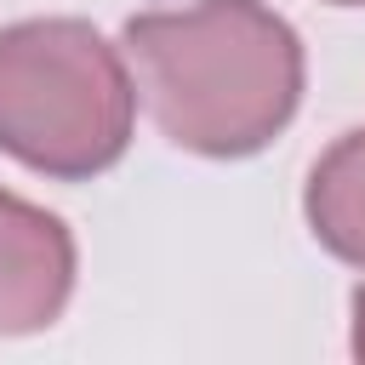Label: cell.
Listing matches in <instances>:
<instances>
[{"label": "cell", "instance_id": "obj_5", "mask_svg": "<svg viewBox=\"0 0 365 365\" xmlns=\"http://www.w3.org/2000/svg\"><path fill=\"white\" fill-rule=\"evenodd\" d=\"M354 354L365 359V285L354 291Z\"/></svg>", "mask_w": 365, "mask_h": 365}, {"label": "cell", "instance_id": "obj_6", "mask_svg": "<svg viewBox=\"0 0 365 365\" xmlns=\"http://www.w3.org/2000/svg\"><path fill=\"white\" fill-rule=\"evenodd\" d=\"M336 6H365V0H336Z\"/></svg>", "mask_w": 365, "mask_h": 365}, {"label": "cell", "instance_id": "obj_1", "mask_svg": "<svg viewBox=\"0 0 365 365\" xmlns=\"http://www.w3.org/2000/svg\"><path fill=\"white\" fill-rule=\"evenodd\" d=\"M154 125L194 154H257L302 97V40L262 0H194L125 23Z\"/></svg>", "mask_w": 365, "mask_h": 365}, {"label": "cell", "instance_id": "obj_4", "mask_svg": "<svg viewBox=\"0 0 365 365\" xmlns=\"http://www.w3.org/2000/svg\"><path fill=\"white\" fill-rule=\"evenodd\" d=\"M308 228L325 251L365 268V125L319 154L308 177Z\"/></svg>", "mask_w": 365, "mask_h": 365}, {"label": "cell", "instance_id": "obj_3", "mask_svg": "<svg viewBox=\"0 0 365 365\" xmlns=\"http://www.w3.org/2000/svg\"><path fill=\"white\" fill-rule=\"evenodd\" d=\"M74 291V240L68 228L0 188V336L40 331L63 314Z\"/></svg>", "mask_w": 365, "mask_h": 365}, {"label": "cell", "instance_id": "obj_2", "mask_svg": "<svg viewBox=\"0 0 365 365\" xmlns=\"http://www.w3.org/2000/svg\"><path fill=\"white\" fill-rule=\"evenodd\" d=\"M137 120V80L91 23L29 17L0 29V148L46 177L108 171Z\"/></svg>", "mask_w": 365, "mask_h": 365}]
</instances>
